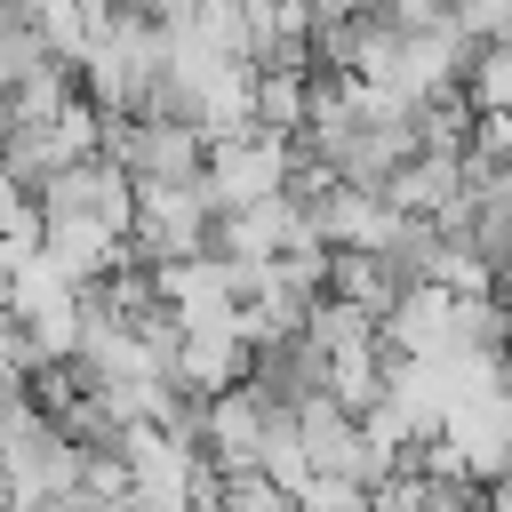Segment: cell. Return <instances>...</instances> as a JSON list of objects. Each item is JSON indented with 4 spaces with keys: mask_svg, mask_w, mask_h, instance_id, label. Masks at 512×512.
I'll return each mask as SVG.
<instances>
[{
    "mask_svg": "<svg viewBox=\"0 0 512 512\" xmlns=\"http://www.w3.org/2000/svg\"><path fill=\"white\" fill-rule=\"evenodd\" d=\"M208 200L216 208H248V200H272V192H296V144L288 136H264V128H240L224 144H208Z\"/></svg>",
    "mask_w": 512,
    "mask_h": 512,
    "instance_id": "obj_4",
    "label": "cell"
},
{
    "mask_svg": "<svg viewBox=\"0 0 512 512\" xmlns=\"http://www.w3.org/2000/svg\"><path fill=\"white\" fill-rule=\"evenodd\" d=\"M408 288H416V280H400V264H392V256H368V248H328V296H336V304H352V312L384 320Z\"/></svg>",
    "mask_w": 512,
    "mask_h": 512,
    "instance_id": "obj_6",
    "label": "cell"
},
{
    "mask_svg": "<svg viewBox=\"0 0 512 512\" xmlns=\"http://www.w3.org/2000/svg\"><path fill=\"white\" fill-rule=\"evenodd\" d=\"M0 248H40V192L0 168Z\"/></svg>",
    "mask_w": 512,
    "mask_h": 512,
    "instance_id": "obj_8",
    "label": "cell"
},
{
    "mask_svg": "<svg viewBox=\"0 0 512 512\" xmlns=\"http://www.w3.org/2000/svg\"><path fill=\"white\" fill-rule=\"evenodd\" d=\"M248 368H256V352H248V336H240L232 320L176 328V344H168V384L192 392V400H216V392L248 384Z\"/></svg>",
    "mask_w": 512,
    "mask_h": 512,
    "instance_id": "obj_5",
    "label": "cell"
},
{
    "mask_svg": "<svg viewBox=\"0 0 512 512\" xmlns=\"http://www.w3.org/2000/svg\"><path fill=\"white\" fill-rule=\"evenodd\" d=\"M160 64H168V32L112 0V8H96L88 48H80V64H72V72H80V96H88L104 120H128V112H144V104H152Z\"/></svg>",
    "mask_w": 512,
    "mask_h": 512,
    "instance_id": "obj_1",
    "label": "cell"
},
{
    "mask_svg": "<svg viewBox=\"0 0 512 512\" xmlns=\"http://www.w3.org/2000/svg\"><path fill=\"white\" fill-rule=\"evenodd\" d=\"M104 160H120L136 192H184L208 176V136L168 112H128V120H104Z\"/></svg>",
    "mask_w": 512,
    "mask_h": 512,
    "instance_id": "obj_2",
    "label": "cell"
},
{
    "mask_svg": "<svg viewBox=\"0 0 512 512\" xmlns=\"http://www.w3.org/2000/svg\"><path fill=\"white\" fill-rule=\"evenodd\" d=\"M480 504H488V512H512V464H504L496 480H480Z\"/></svg>",
    "mask_w": 512,
    "mask_h": 512,
    "instance_id": "obj_10",
    "label": "cell"
},
{
    "mask_svg": "<svg viewBox=\"0 0 512 512\" xmlns=\"http://www.w3.org/2000/svg\"><path fill=\"white\" fill-rule=\"evenodd\" d=\"M136 264H184V256H216V200L208 184L184 192H136V232H128Z\"/></svg>",
    "mask_w": 512,
    "mask_h": 512,
    "instance_id": "obj_3",
    "label": "cell"
},
{
    "mask_svg": "<svg viewBox=\"0 0 512 512\" xmlns=\"http://www.w3.org/2000/svg\"><path fill=\"white\" fill-rule=\"evenodd\" d=\"M472 160L512 168V112H480V120H472Z\"/></svg>",
    "mask_w": 512,
    "mask_h": 512,
    "instance_id": "obj_9",
    "label": "cell"
},
{
    "mask_svg": "<svg viewBox=\"0 0 512 512\" xmlns=\"http://www.w3.org/2000/svg\"><path fill=\"white\" fill-rule=\"evenodd\" d=\"M464 104H472V120H480V112H512V40H496V48L472 56V72H464Z\"/></svg>",
    "mask_w": 512,
    "mask_h": 512,
    "instance_id": "obj_7",
    "label": "cell"
},
{
    "mask_svg": "<svg viewBox=\"0 0 512 512\" xmlns=\"http://www.w3.org/2000/svg\"><path fill=\"white\" fill-rule=\"evenodd\" d=\"M232 8H256V0H232Z\"/></svg>",
    "mask_w": 512,
    "mask_h": 512,
    "instance_id": "obj_11",
    "label": "cell"
}]
</instances>
